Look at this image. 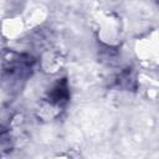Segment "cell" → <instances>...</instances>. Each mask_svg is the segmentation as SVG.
Segmentation results:
<instances>
[{
    "instance_id": "7a4b0ae2",
    "label": "cell",
    "mask_w": 159,
    "mask_h": 159,
    "mask_svg": "<svg viewBox=\"0 0 159 159\" xmlns=\"http://www.w3.org/2000/svg\"><path fill=\"white\" fill-rule=\"evenodd\" d=\"M48 101L52 104L62 106L68 101V86L67 81L63 78L55 84V87L48 93Z\"/></svg>"
},
{
    "instance_id": "6da1fadb",
    "label": "cell",
    "mask_w": 159,
    "mask_h": 159,
    "mask_svg": "<svg viewBox=\"0 0 159 159\" xmlns=\"http://www.w3.org/2000/svg\"><path fill=\"white\" fill-rule=\"evenodd\" d=\"M9 60L4 58V72L12 77L27 76L34 66V58L27 55H9Z\"/></svg>"
}]
</instances>
